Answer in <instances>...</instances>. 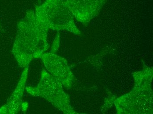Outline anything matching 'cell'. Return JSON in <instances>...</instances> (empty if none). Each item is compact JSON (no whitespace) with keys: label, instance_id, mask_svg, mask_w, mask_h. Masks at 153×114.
I'll return each mask as SVG.
<instances>
[{"label":"cell","instance_id":"cell-1","mask_svg":"<svg viewBox=\"0 0 153 114\" xmlns=\"http://www.w3.org/2000/svg\"><path fill=\"white\" fill-rule=\"evenodd\" d=\"M47 33L37 23L33 11L18 23L13 53L20 66L27 65L33 58H41L48 47Z\"/></svg>","mask_w":153,"mask_h":114},{"label":"cell","instance_id":"cell-2","mask_svg":"<svg viewBox=\"0 0 153 114\" xmlns=\"http://www.w3.org/2000/svg\"><path fill=\"white\" fill-rule=\"evenodd\" d=\"M34 12L37 23L47 31L67 29L76 34L79 33L66 1L45 0Z\"/></svg>","mask_w":153,"mask_h":114},{"label":"cell","instance_id":"cell-3","mask_svg":"<svg viewBox=\"0 0 153 114\" xmlns=\"http://www.w3.org/2000/svg\"><path fill=\"white\" fill-rule=\"evenodd\" d=\"M67 4L74 17L82 22H88L96 15L106 0H67Z\"/></svg>","mask_w":153,"mask_h":114},{"label":"cell","instance_id":"cell-4","mask_svg":"<svg viewBox=\"0 0 153 114\" xmlns=\"http://www.w3.org/2000/svg\"><path fill=\"white\" fill-rule=\"evenodd\" d=\"M27 74V68L25 69L21 80L14 92L9 98L7 103L0 108V114H14L17 113L21 103V97Z\"/></svg>","mask_w":153,"mask_h":114}]
</instances>
